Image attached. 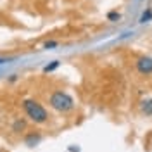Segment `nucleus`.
I'll return each instance as SVG.
<instances>
[{"label": "nucleus", "instance_id": "5", "mask_svg": "<svg viewBox=\"0 0 152 152\" xmlns=\"http://www.w3.org/2000/svg\"><path fill=\"white\" fill-rule=\"evenodd\" d=\"M57 66H59V61H54L50 66H45V67H43V71H45V73H48V71H54Z\"/></svg>", "mask_w": 152, "mask_h": 152}, {"label": "nucleus", "instance_id": "2", "mask_svg": "<svg viewBox=\"0 0 152 152\" xmlns=\"http://www.w3.org/2000/svg\"><path fill=\"white\" fill-rule=\"evenodd\" d=\"M50 107L56 109L59 113H69L73 107H75V100L73 97L66 92H54L50 95Z\"/></svg>", "mask_w": 152, "mask_h": 152}, {"label": "nucleus", "instance_id": "7", "mask_svg": "<svg viewBox=\"0 0 152 152\" xmlns=\"http://www.w3.org/2000/svg\"><path fill=\"white\" fill-rule=\"evenodd\" d=\"M107 18L111 19V21H118L121 16H119V12H109V16H107Z\"/></svg>", "mask_w": 152, "mask_h": 152}, {"label": "nucleus", "instance_id": "1", "mask_svg": "<svg viewBox=\"0 0 152 152\" xmlns=\"http://www.w3.org/2000/svg\"><path fill=\"white\" fill-rule=\"evenodd\" d=\"M23 107H24V113L28 114V118L33 121V123H45L48 119V113L45 111V107L40 104V102H37V100H31V99H28V100H24L23 102Z\"/></svg>", "mask_w": 152, "mask_h": 152}, {"label": "nucleus", "instance_id": "8", "mask_svg": "<svg viewBox=\"0 0 152 152\" xmlns=\"http://www.w3.org/2000/svg\"><path fill=\"white\" fill-rule=\"evenodd\" d=\"M56 45H57V42H47V43H45V48H47V50H48V48L56 47Z\"/></svg>", "mask_w": 152, "mask_h": 152}, {"label": "nucleus", "instance_id": "3", "mask_svg": "<svg viewBox=\"0 0 152 152\" xmlns=\"http://www.w3.org/2000/svg\"><path fill=\"white\" fill-rule=\"evenodd\" d=\"M137 69L140 75H152V57L149 56H143L137 61Z\"/></svg>", "mask_w": 152, "mask_h": 152}, {"label": "nucleus", "instance_id": "6", "mask_svg": "<svg viewBox=\"0 0 152 152\" xmlns=\"http://www.w3.org/2000/svg\"><path fill=\"white\" fill-rule=\"evenodd\" d=\"M151 18H152V10H147V12L143 14L142 18H140V23H147V21H149Z\"/></svg>", "mask_w": 152, "mask_h": 152}, {"label": "nucleus", "instance_id": "9", "mask_svg": "<svg viewBox=\"0 0 152 152\" xmlns=\"http://www.w3.org/2000/svg\"><path fill=\"white\" fill-rule=\"evenodd\" d=\"M4 62H9L7 59H0V64H4Z\"/></svg>", "mask_w": 152, "mask_h": 152}, {"label": "nucleus", "instance_id": "4", "mask_svg": "<svg viewBox=\"0 0 152 152\" xmlns=\"http://www.w3.org/2000/svg\"><path fill=\"white\" fill-rule=\"evenodd\" d=\"M140 107H142V113L145 114V116H152V99L143 100Z\"/></svg>", "mask_w": 152, "mask_h": 152}]
</instances>
